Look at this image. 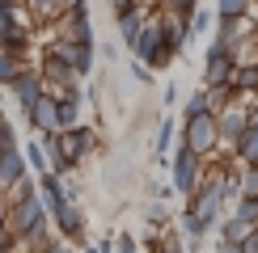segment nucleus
<instances>
[{
    "label": "nucleus",
    "mask_w": 258,
    "mask_h": 253,
    "mask_svg": "<svg viewBox=\"0 0 258 253\" xmlns=\"http://www.w3.org/2000/svg\"><path fill=\"white\" fill-rule=\"evenodd\" d=\"M229 198L237 203V177H233L224 165H216L208 177H203V186L186 198V215H182V236H186L195 249H199L203 232H212V228L220 224Z\"/></svg>",
    "instance_id": "nucleus-1"
},
{
    "label": "nucleus",
    "mask_w": 258,
    "mask_h": 253,
    "mask_svg": "<svg viewBox=\"0 0 258 253\" xmlns=\"http://www.w3.org/2000/svg\"><path fill=\"white\" fill-rule=\"evenodd\" d=\"M47 224H51V211L47 203H42V194H38V182H21L13 190V203H9V228L17 232V240H26V245H47Z\"/></svg>",
    "instance_id": "nucleus-2"
},
{
    "label": "nucleus",
    "mask_w": 258,
    "mask_h": 253,
    "mask_svg": "<svg viewBox=\"0 0 258 253\" xmlns=\"http://www.w3.org/2000/svg\"><path fill=\"white\" fill-rule=\"evenodd\" d=\"M34 13H30L26 5L17 9H0V51H9V55L26 59L30 42H34V21H30Z\"/></svg>",
    "instance_id": "nucleus-3"
},
{
    "label": "nucleus",
    "mask_w": 258,
    "mask_h": 253,
    "mask_svg": "<svg viewBox=\"0 0 258 253\" xmlns=\"http://www.w3.org/2000/svg\"><path fill=\"white\" fill-rule=\"evenodd\" d=\"M203 177H208V173H203V156L190 152V148L182 144L178 152H174V161H169V186H174L182 198H190L203 186Z\"/></svg>",
    "instance_id": "nucleus-4"
},
{
    "label": "nucleus",
    "mask_w": 258,
    "mask_h": 253,
    "mask_svg": "<svg viewBox=\"0 0 258 253\" xmlns=\"http://www.w3.org/2000/svg\"><path fill=\"white\" fill-rule=\"evenodd\" d=\"M182 144L199 156H212L220 144V122L216 114H199V118H182Z\"/></svg>",
    "instance_id": "nucleus-5"
},
{
    "label": "nucleus",
    "mask_w": 258,
    "mask_h": 253,
    "mask_svg": "<svg viewBox=\"0 0 258 253\" xmlns=\"http://www.w3.org/2000/svg\"><path fill=\"white\" fill-rule=\"evenodd\" d=\"M233 76H237V63H233L229 47L212 42V47L203 51V89H220V84H233Z\"/></svg>",
    "instance_id": "nucleus-6"
},
{
    "label": "nucleus",
    "mask_w": 258,
    "mask_h": 253,
    "mask_svg": "<svg viewBox=\"0 0 258 253\" xmlns=\"http://www.w3.org/2000/svg\"><path fill=\"white\" fill-rule=\"evenodd\" d=\"M38 76H42V84H47V93H55V97H59V93H72V89H77V80H81L77 72H72L59 55H51V51H42Z\"/></svg>",
    "instance_id": "nucleus-7"
},
{
    "label": "nucleus",
    "mask_w": 258,
    "mask_h": 253,
    "mask_svg": "<svg viewBox=\"0 0 258 253\" xmlns=\"http://www.w3.org/2000/svg\"><path fill=\"white\" fill-rule=\"evenodd\" d=\"M161 34H165V55H169V63H174L182 51H186V42H190V26H186V13H165L161 9Z\"/></svg>",
    "instance_id": "nucleus-8"
},
{
    "label": "nucleus",
    "mask_w": 258,
    "mask_h": 253,
    "mask_svg": "<svg viewBox=\"0 0 258 253\" xmlns=\"http://www.w3.org/2000/svg\"><path fill=\"white\" fill-rule=\"evenodd\" d=\"M47 51H51V55H59L72 72H77V76H89V72H93V47H89V42H68V38H55Z\"/></svg>",
    "instance_id": "nucleus-9"
},
{
    "label": "nucleus",
    "mask_w": 258,
    "mask_h": 253,
    "mask_svg": "<svg viewBox=\"0 0 258 253\" xmlns=\"http://www.w3.org/2000/svg\"><path fill=\"white\" fill-rule=\"evenodd\" d=\"M55 140H59V152L68 156V161H85V152H93V148H98V135L89 131V126H63V131H55Z\"/></svg>",
    "instance_id": "nucleus-10"
},
{
    "label": "nucleus",
    "mask_w": 258,
    "mask_h": 253,
    "mask_svg": "<svg viewBox=\"0 0 258 253\" xmlns=\"http://www.w3.org/2000/svg\"><path fill=\"white\" fill-rule=\"evenodd\" d=\"M250 118H254V110H245L241 97H233V101L216 114V122H220V144H237L241 131L250 126Z\"/></svg>",
    "instance_id": "nucleus-11"
},
{
    "label": "nucleus",
    "mask_w": 258,
    "mask_h": 253,
    "mask_svg": "<svg viewBox=\"0 0 258 253\" xmlns=\"http://www.w3.org/2000/svg\"><path fill=\"white\" fill-rule=\"evenodd\" d=\"M26 118H30V126H34L38 135H55L59 131V97L55 93H42V97L26 110Z\"/></svg>",
    "instance_id": "nucleus-12"
},
{
    "label": "nucleus",
    "mask_w": 258,
    "mask_h": 253,
    "mask_svg": "<svg viewBox=\"0 0 258 253\" xmlns=\"http://www.w3.org/2000/svg\"><path fill=\"white\" fill-rule=\"evenodd\" d=\"M9 93L17 97V105H21V114L34 105L42 93H47V84H42V76H38V68H21L17 76H13V84H9Z\"/></svg>",
    "instance_id": "nucleus-13"
},
{
    "label": "nucleus",
    "mask_w": 258,
    "mask_h": 253,
    "mask_svg": "<svg viewBox=\"0 0 258 253\" xmlns=\"http://www.w3.org/2000/svg\"><path fill=\"white\" fill-rule=\"evenodd\" d=\"M59 38H68V42H89V47H93V17H89V5L72 9V13H59Z\"/></svg>",
    "instance_id": "nucleus-14"
},
{
    "label": "nucleus",
    "mask_w": 258,
    "mask_h": 253,
    "mask_svg": "<svg viewBox=\"0 0 258 253\" xmlns=\"http://www.w3.org/2000/svg\"><path fill=\"white\" fill-rule=\"evenodd\" d=\"M21 182H26V152L21 148H9V152H0V190L13 194Z\"/></svg>",
    "instance_id": "nucleus-15"
},
{
    "label": "nucleus",
    "mask_w": 258,
    "mask_h": 253,
    "mask_svg": "<svg viewBox=\"0 0 258 253\" xmlns=\"http://www.w3.org/2000/svg\"><path fill=\"white\" fill-rule=\"evenodd\" d=\"M51 224L59 228L63 240H81V236H85V215H81L77 203H63L59 211H51Z\"/></svg>",
    "instance_id": "nucleus-16"
},
{
    "label": "nucleus",
    "mask_w": 258,
    "mask_h": 253,
    "mask_svg": "<svg viewBox=\"0 0 258 253\" xmlns=\"http://www.w3.org/2000/svg\"><path fill=\"white\" fill-rule=\"evenodd\" d=\"M148 17H153V13H148V9H132V13H123V17H114V30H119V42H127V47H132V42L140 38V30H144L148 26Z\"/></svg>",
    "instance_id": "nucleus-17"
},
{
    "label": "nucleus",
    "mask_w": 258,
    "mask_h": 253,
    "mask_svg": "<svg viewBox=\"0 0 258 253\" xmlns=\"http://www.w3.org/2000/svg\"><path fill=\"white\" fill-rule=\"evenodd\" d=\"M233 152H237V161H241V165H258V110H254L250 126L241 131V140L233 144Z\"/></svg>",
    "instance_id": "nucleus-18"
},
{
    "label": "nucleus",
    "mask_w": 258,
    "mask_h": 253,
    "mask_svg": "<svg viewBox=\"0 0 258 253\" xmlns=\"http://www.w3.org/2000/svg\"><path fill=\"white\" fill-rule=\"evenodd\" d=\"M233 89H237V97H258V63H245V68H237Z\"/></svg>",
    "instance_id": "nucleus-19"
},
{
    "label": "nucleus",
    "mask_w": 258,
    "mask_h": 253,
    "mask_svg": "<svg viewBox=\"0 0 258 253\" xmlns=\"http://www.w3.org/2000/svg\"><path fill=\"white\" fill-rule=\"evenodd\" d=\"M220 245H241L245 236H250V224H241L237 215H229V219H220Z\"/></svg>",
    "instance_id": "nucleus-20"
},
{
    "label": "nucleus",
    "mask_w": 258,
    "mask_h": 253,
    "mask_svg": "<svg viewBox=\"0 0 258 253\" xmlns=\"http://www.w3.org/2000/svg\"><path fill=\"white\" fill-rule=\"evenodd\" d=\"M169 148H174V118H161L157 135H153V156H157V161H165V156H174Z\"/></svg>",
    "instance_id": "nucleus-21"
},
{
    "label": "nucleus",
    "mask_w": 258,
    "mask_h": 253,
    "mask_svg": "<svg viewBox=\"0 0 258 253\" xmlns=\"http://www.w3.org/2000/svg\"><path fill=\"white\" fill-rule=\"evenodd\" d=\"M199 114H216V110H212V101H208V89L190 93V97L182 101V118H199Z\"/></svg>",
    "instance_id": "nucleus-22"
},
{
    "label": "nucleus",
    "mask_w": 258,
    "mask_h": 253,
    "mask_svg": "<svg viewBox=\"0 0 258 253\" xmlns=\"http://www.w3.org/2000/svg\"><path fill=\"white\" fill-rule=\"evenodd\" d=\"M186 26H190V38H195V34H208V30L216 26V13H208V9H190V13H186Z\"/></svg>",
    "instance_id": "nucleus-23"
},
{
    "label": "nucleus",
    "mask_w": 258,
    "mask_h": 253,
    "mask_svg": "<svg viewBox=\"0 0 258 253\" xmlns=\"http://www.w3.org/2000/svg\"><path fill=\"white\" fill-rule=\"evenodd\" d=\"M26 9L34 13V21H42V26L59 17V0H26Z\"/></svg>",
    "instance_id": "nucleus-24"
},
{
    "label": "nucleus",
    "mask_w": 258,
    "mask_h": 253,
    "mask_svg": "<svg viewBox=\"0 0 258 253\" xmlns=\"http://www.w3.org/2000/svg\"><path fill=\"white\" fill-rule=\"evenodd\" d=\"M254 0H216V17H250Z\"/></svg>",
    "instance_id": "nucleus-25"
},
{
    "label": "nucleus",
    "mask_w": 258,
    "mask_h": 253,
    "mask_svg": "<svg viewBox=\"0 0 258 253\" xmlns=\"http://www.w3.org/2000/svg\"><path fill=\"white\" fill-rule=\"evenodd\" d=\"M237 198H258V165H245L237 177Z\"/></svg>",
    "instance_id": "nucleus-26"
},
{
    "label": "nucleus",
    "mask_w": 258,
    "mask_h": 253,
    "mask_svg": "<svg viewBox=\"0 0 258 253\" xmlns=\"http://www.w3.org/2000/svg\"><path fill=\"white\" fill-rule=\"evenodd\" d=\"M21 68H26V59H17V55H9V51H0V84H5V89L13 84V76H17Z\"/></svg>",
    "instance_id": "nucleus-27"
},
{
    "label": "nucleus",
    "mask_w": 258,
    "mask_h": 253,
    "mask_svg": "<svg viewBox=\"0 0 258 253\" xmlns=\"http://www.w3.org/2000/svg\"><path fill=\"white\" fill-rule=\"evenodd\" d=\"M26 161L38 169V173H51V156H47V144H26Z\"/></svg>",
    "instance_id": "nucleus-28"
},
{
    "label": "nucleus",
    "mask_w": 258,
    "mask_h": 253,
    "mask_svg": "<svg viewBox=\"0 0 258 253\" xmlns=\"http://www.w3.org/2000/svg\"><path fill=\"white\" fill-rule=\"evenodd\" d=\"M233 215H237L241 224L258 228V198H237V207H233Z\"/></svg>",
    "instance_id": "nucleus-29"
},
{
    "label": "nucleus",
    "mask_w": 258,
    "mask_h": 253,
    "mask_svg": "<svg viewBox=\"0 0 258 253\" xmlns=\"http://www.w3.org/2000/svg\"><path fill=\"white\" fill-rule=\"evenodd\" d=\"M144 219H148L153 228H165V224H169V211H165V203H148V207H144Z\"/></svg>",
    "instance_id": "nucleus-30"
},
{
    "label": "nucleus",
    "mask_w": 258,
    "mask_h": 253,
    "mask_svg": "<svg viewBox=\"0 0 258 253\" xmlns=\"http://www.w3.org/2000/svg\"><path fill=\"white\" fill-rule=\"evenodd\" d=\"M9 148H17V131H13V122L0 114V152H9Z\"/></svg>",
    "instance_id": "nucleus-31"
},
{
    "label": "nucleus",
    "mask_w": 258,
    "mask_h": 253,
    "mask_svg": "<svg viewBox=\"0 0 258 253\" xmlns=\"http://www.w3.org/2000/svg\"><path fill=\"white\" fill-rule=\"evenodd\" d=\"M165 13H190V9H199V0H157Z\"/></svg>",
    "instance_id": "nucleus-32"
},
{
    "label": "nucleus",
    "mask_w": 258,
    "mask_h": 253,
    "mask_svg": "<svg viewBox=\"0 0 258 253\" xmlns=\"http://www.w3.org/2000/svg\"><path fill=\"white\" fill-rule=\"evenodd\" d=\"M132 76H136L140 84H148V80H153V68H148L144 59H136V55H132Z\"/></svg>",
    "instance_id": "nucleus-33"
},
{
    "label": "nucleus",
    "mask_w": 258,
    "mask_h": 253,
    "mask_svg": "<svg viewBox=\"0 0 258 253\" xmlns=\"http://www.w3.org/2000/svg\"><path fill=\"white\" fill-rule=\"evenodd\" d=\"M114 249H119V253H140V245H136V236H127V232H123L119 240H114Z\"/></svg>",
    "instance_id": "nucleus-34"
},
{
    "label": "nucleus",
    "mask_w": 258,
    "mask_h": 253,
    "mask_svg": "<svg viewBox=\"0 0 258 253\" xmlns=\"http://www.w3.org/2000/svg\"><path fill=\"white\" fill-rule=\"evenodd\" d=\"M136 5H140V0H110V13H114V17H123V13H132Z\"/></svg>",
    "instance_id": "nucleus-35"
},
{
    "label": "nucleus",
    "mask_w": 258,
    "mask_h": 253,
    "mask_svg": "<svg viewBox=\"0 0 258 253\" xmlns=\"http://www.w3.org/2000/svg\"><path fill=\"white\" fill-rule=\"evenodd\" d=\"M186 245H190V240H178V236H169V240H165V253H186Z\"/></svg>",
    "instance_id": "nucleus-36"
},
{
    "label": "nucleus",
    "mask_w": 258,
    "mask_h": 253,
    "mask_svg": "<svg viewBox=\"0 0 258 253\" xmlns=\"http://www.w3.org/2000/svg\"><path fill=\"white\" fill-rule=\"evenodd\" d=\"M38 253H68L63 240H47V245H38Z\"/></svg>",
    "instance_id": "nucleus-37"
},
{
    "label": "nucleus",
    "mask_w": 258,
    "mask_h": 253,
    "mask_svg": "<svg viewBox=\"0 0 258 253\" xmlns=\"http://www.w3.org/2000/svg\"><path fill=\"white\" fill-rule=\"evenodd\" d=\"M0 232H9V198L0 194Z\"/></svg>",
    "instance_id": "nucleus-38"
},
{
    "label": "nucleus",
    "mask_w": 258,
    "mask_h": 253,
    "mask_svg": "<svg viewBox=\"0 0 258 253\" xmlns=\"http://www.w3.org/2000/svg\"><path fill=\"white\" fill-rule=\"evenodd\" d=\"M93 253H114V240H110V236H102L98 245H93Z\"/></svg>",
    "instance_id": "nucleus-39"
},
{
    "label": "nucleus",
    "mask_w": 258,
    "mask_h": 253,
    "mask_svg": "<svg viewBox=\"0 0 258 253\" xmlns=\"http://www.w3.org/2000/svg\"><path fill=\"white\" fill-rule=\"evenodd\" d=\"M81 5H89V0H59V13H72V9H81Z\"/></svg>",
    "instance_id": "nucleus-40"
},
{
    "label": "nucleus",
    "mask_w": 258,
    "mask_h": 253,
    "mask_svg": "<svg viewBox=\"0 0 258 253\" xmlns=\"http://www.w3.org/2000/svg\"><path fill=\"white\" fill-rule=\"evenodd\" d=\"M17 5H26V0H0V9H17Z\"/></svg>",
    "instance_id": "nucleus-41"
},
{
    "label": "nucleus",
    "mask_w": 258,
    "mask_h": 253,
    "mask_svg": "<svg viewBox=\"0 0 258 253\" xmlns=\"http://www.w3.org/2000/svg\"><path fill=\"white\" fill-rule=\"evenodd\" d=\"M220 253H241V245H220Z\"/></svg>",
    "instance_id": "nucleus-42"
},
{
    "label": "nucleus",
    "mask_w": 258,
    "mask_h": 253,
    "mask_svg": "<svg viewBox=\"0 0 258 253\" xmlns=\"http://www.w3.org/2000/svg\"><path fill=\"white\" fill-rule=\"evenodd\" d=\"M0 114H5V84H0Z\"/></svg>",
    "instance_id": "nucleus-43"
},
{
    "label": "nucleus",
    "mask_w": 258,
    "mask_h": 253,
    "mask_svg": "<svg viewBox=\"0 0 258 253\" xmlns=\"http://www.w3.org/2000/svg\"><path fill=\"white\" fill-rule=\"evenodd\" d=\"M157 253H165V249H157Z\"/></svg>",
    "instance_id": "nucleus-44"
}]
</instances>
